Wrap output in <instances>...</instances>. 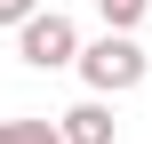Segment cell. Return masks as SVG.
<instances>
[{
  "mask_svg": "<svg viewBox=\"0 0 152 144\" xmlns=\"http://www.w3.org/2000/svg\"><path fill=\"white\" fill-rule=\"evenodd\" d=\"M80 48H88V40H80V24H72L64 8H40V16L16 32V56H24L32 72H64V64H80Z\"/></svg>",
  "mask_w": 152,
  "mask_h": 144,
  "instance_id": "cell-2",
  "label": "cell"
},
{
  "mask_svg": "<svg viewBox=\"0 0 152 144\" xmlns=\"http://www.w3.org/2000/svg\"><path fill=\"white\" fill-rule=\"evenodd\" d=\"M96 8H104V32H136L152 16V0H96Z\"/></svg>",
  "mask_w": 152,
  "mask_h": 144,
  "instance_id": "cell-5",
  "label": "cell"
},
{
  "mask_svg": "<svg viewBox=\"0 0 152 144\" xmlns=\"http://www.w3.org/2000/svg\"><path fill=\"white\" fill-rule=\"evenodd\" d=\"M56 128H64V144H112V136H120V120H112V104H104V96H88V104L56 112Z\"/></svg>",
  "mask_w": 152,
  "mask_h": 144,
  "instance_id": "cell-3",
  "label": "cell"
},
{
  "mask_svg": "<svg viewBox=\"0 0 152 144\" xmlns=\"http://www.w3.org/2000/svg\"><path fill=\"white\" fill-rule=\"evenodd\" d=\"M32 16H40V0H0V24H8V32H24Z\"/></svg>",
  "mask_w": 152,
  "mask_h": 144,
  "instance_id": "cell-6",
  "label": "cell"
},
{
  "mask_svg": "<svg viewBox=\"0 0 152 144\" xmlns=\"http://www.w3.org/2000/svg\"><path fill=\"white\" fill-rule=\"evenodd\" d=\"M0 144H64L56 120H32V112H16V120H0Z\"/></svg>",
  "mask_w": 152,
  "mask_h": 144,
  "instance_id": "cell-4",
  "label": "cell"
},
{
  "mask_svg": "<svg viewBox=\"0 0 152 144\" xmlns=\"http://www.w3.org/2000/svg\"><path fill=\"white\" fill-rule=\"evenodd\" d=\"M48 8H64V0H48Z\"/></svg>",
  "mask_w": 152,
  "mask_h": 144,
  "instance_id": "cell-7",
  "label": "cell"
},
{
  "mask_svg": "<svg viewBox=\"0 0 152 144\" xmlns=\"http://www.w3.org/2000/svg\"><path fill=\"white\" fill-rule=\"evenodd\" d=\"M144 48H136V32H96L88 48H80V80H88V96H128V88H144Z\"/></svg>",
  "mask_w": 152,
  "mask_h": 144,
  "instance_id": "cell-1",
  "label": "cell"
}]
</instances>
